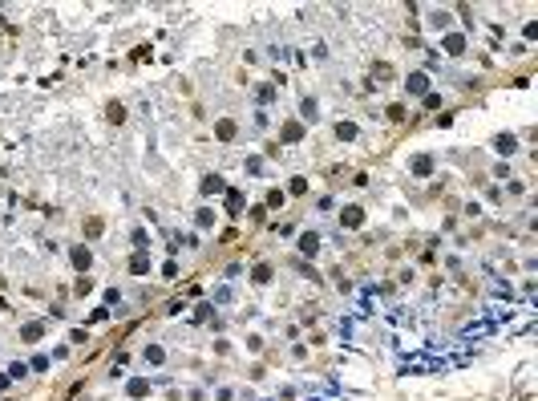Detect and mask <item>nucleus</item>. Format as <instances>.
Instances as JSON below:
<instances>
[{
  "mask_svg": "<svg viewBox=\"0 0 538 401\" xmlns=\"http://www.w3.org/2000/svg\"><path fill=\"white\" fill-rule=\"evenodd\" d=\"M300 247H304V252H308V256H312L316 247H320V239H316V235H304V243H300Z\"/></svg>",
  "mask_w": 538,
  "mask_h": 401,
  "instance_id": "nucleus-1",
  "label": "nucleus"
}]
</instances>
